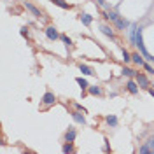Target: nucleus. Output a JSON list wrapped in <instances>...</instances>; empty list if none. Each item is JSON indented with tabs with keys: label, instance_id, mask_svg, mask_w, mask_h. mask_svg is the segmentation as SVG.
Wrapping results in <instances>:
<instances>
[{
	"label": "nucleus",
	"instance_id": "1",
	"mask_svg": "<svg viewBox=\"0 0 154 154\" xmlns=\"http://www.w3.org/2000/svg\"><path fill=\"white\" fill-rule=\"evenodd\" d=\"M46 37L49 38V40H56L60 35H58V32L54 26H49V28H46Z\"/></svg>",
	"mask_w": 154,
	"mask_h": 154
},
{
	"label": "nucleus",
	"instance_id": "2",
	"mask_svg": "<svg viewBox=\"0 0 154 154\" xmlns=\"http://www.w3.org/2000/svg\"><path fill=\"white\" fill-rule=\"evenodd\" d=\"M114 23H116V26H117L119 30H125V28H128V26L131 25V23H130L128 19H123V18H117V19L114 21Z\"/></svg>",
	"mask_w": 154,
	"mask_h": 154
},
{
	"label": "nucleus",
	"instance_id": "3",
	"mask_svg": "<svg viewBox=\"0 0 154 154\" xmlns=\"http://www.w3.org/2000/svg\"><path fill=\"white\" fill-rule=\"evenodd\" d=\"M25 7H26V9H28L30 12L33 14V16H37V18H40V16H42V14H40V11H38L37 7L33 5V4H30V2H25Z\"/></svg>",
	"mask_w": 154,
	"mask_h": 154
},
{
	"label": "nucleus",
	"instance_id": "4",
	"mask_svg": "<svg viewBox=\"0 0 154 154\" xmlns=\"http://www.w3.org/2000/svg\"><path fill=\"white\" fill-rule=\"evenodd\" d=\"M137 82L140 84V88H149V79L142 74H137Z\"/></svg>",
	"mask_w": 154,
	"mask_h": 154
},
{
	"label": "nucleus",
	"instance_id": "5",
	"mask_svg": "<svg viewBox=\"0 0 154 154\" xmlns=\"http://www.w3.org/2000/svg\"><path fill=\"white\" fill-rule=\"evenodd\" d=\"M42 102H44L46 105H53V103L56 102V98H54V95H53V93H46V95L42 96Z\"/></svg>",
	"mask_w": 154,
	"mask_h": 154
},
{
	"label": "nucleus",
	"instance_id": "6",
	"mask_svg": "<svg viewBox=\"0 0 154 154\" xmlns=\"http://www.w3.org/2000/svg\"><path fill=\"white\" fill-rule=\"evenodd\" d=\"M65 140H67V142H74V140H75V130H74L72 126L68 128V131L65 133Z\"/></svg>",
	"mask_w": 154,
	"mask_h": 154
},
{
	"label": "nucleus",
	"instance_id": "7",
	"mask_svg": "<svg viewBox=\"0 0 154 154\" xmlns=\"http://www.w3.org/2000/svg\"><path fill=\"white\" fill-rule=\"evenodd\" d=\"M126 86H128V91H130V93H133V95L138 93V86H137V82H135V81H128V84H126Z\"/></svg>",
	"mask_w": 154,
	"mask_h": 154
},
{
	"label": "nucleus",
	"instance_id": "8",
	"mask_svg": "<svg viewBox=\"0 0 154 154\" xmlns=\"http://www.w3.org/2000/svg\"><path fill=\"white\" fill-rule=\"evenodd\" d=\"M72 117H74V121H75V123H81V125H84V123H86V117L81 114V112H74Z\"/></svg>",
	"mask_w": 154,
	"mask_h": 154
},
{
	"label": "nucleus",
	"instance_id": "9",
	"mask_svg": "<svg viewBox=\"0 0 154 154\" xmlns=\"http://www.w3.org/2000/svg\"><path fill=\"white\" fill-rule=\"evenodd\" d=\"M79 19H81V21H82V25H91V21H93V16H89V14H81V16H79Z\"/></svg>",
	"mask_w": 154,
	"mask_h": 154
},
{
	"label": "nucleus",
	"instance_id": "10",
	"mask_svg": "<svg viewBox=\"0 0 154 154\" xmlns=\"http://www.w3.org/2000/svg\"><path fill=\"white\" fill-rule=\"evenodd\" d=\"M100 30H102V33H103V35H107V37H114V32L110 30V26L102 25V26H100Z\"/></svg>",
	"mask_w": 154,
	"mask_h": 154
},
{
	"label": "nucleus",
	"instance_id": "11",
	"mask_svg": "<svg viewBox=\"0 0 154 154\" xmlns=\"http://www.w3.org/2000/svg\"><path fill=\"white\" fill-rule=\"evenodd\" d=\"M131 60H133L137 65H144V58H142V54H138V53L131 54Z\"/></svg>",
	"mask_w": 154,
	"mask_h": 154
},
{
	"label": "nucleus",
	"instance_id": "12",
	"mask_svg": "<svg viewBox=\"0 0 154 154\" xmlns=\"http://www.w3.org/2000/svg\"><path fill=\"white\" fill-rule=\"evenodd\" d=\"M79 70H81V72H82L84 75H93V70H91V68L88 67V65H82V63H81V67H79Z\"/></svg>",
	"mask_w": 154,
	"mask_h": 154
},
{
	"label": "nucleus",
	"instance_id": "13",
	"mask_svg": "<svg viewBox=\"0 0 154 154\" xmlns=\"http://www.w3.org/2000/svg\"><path fill=\"white\" fill-rule=\"evenodd\" d=\"M53 4H56L58 7H61V9H70V5H68L65 0H51Z\"/></svg>",
	"mask_w": 154,
	"mask_h": 154
},
{
	"label": "nucleus",
	"instance_id": "14",
	"mask_svg": "<svg viewBox=\"0 0 154 154\" xmlns=\"http://www.w3.org/2000/svg\"><path fill=\"white\" fill-rule=\"evenodd\" d=\"M105 18H107V19H110V21H116V19L119 18V16H117V12H116V11H109V12L105 14Z\"/></svg>",
	"mask_w": 154,
	"mask_h": 154
},
{
	"label": "nucleus",
	"instance_id": "15",
	"mask_svg": "<svg viewBox=\"0 0 154 154\" xmlns=\"http://www.w3.org/2000/svg\"><path fill=\"white\" fill-rule=\"evenodd\" d=\"M77 84L81 86V89H86V88L89 86V84H88V82L84 81V79H82V77H77Z\"/></svg>",
	"mask_w": 154,
	"mask_h": 154
},
{
	"label": "nucleus",
	"instance_id": "16",
	"mask_svg": "<svg viewBox=\"0 0 154 154\" xmlns=\"http://www.w3.org/2000/svg\"><path fill=\"white\" fill-rule=\"evenodd\" d=\"M123 74H125V75H128V77H137V72H133V70H131V68H123Z\"/></svg>",
	"mask_w": 154,
	"mask_h": 154
},
{
	"label": "nucleus",
	"instance_id": "17",
	"mask_svg": "<svg viewBox=\"0 0 154 154\" xmlns=\"http://www.w3.org/2000/svg\"><path fill=\"white\" fill-rule=\"evenodd\" d=\"M107 123L110 126H116L117 125V117H116V116H107Z\"/></svg>",
	"mask_w": 154,
	"mask_h": 154
},
{
	"label": "nucleus",
	"instance_id": "18",
	"mask_svg": "<svg viewBox=\"0 0 154 154\" xmlns=\"http://www.w3.org/2000/svg\"><path fill=\"white\" fill-rule=\"evenodd\" d=\"M89 93H91V95H100V93H102V89H100L98 86H91V88H89Z\"/></svg>",
	"mask_w": 154,
	"mask_h": 154
},
{
	"label": "nucleus",
	"instance_id": "19",
	"mask_svg": "<svg viewBox=\"0 0 154 154\" xmlns=\"http://www.w3.org/2000/svg\"><path fill=\"white\" fill-rule=\"evenodd\" d=\"M74 151V147H72V142H67V144L63 145V152H72Z\"/></svg>",
	"mask_w": 154,
	"mask_h": 154
},
{
	"label": "nucleus",
	"instance_id": "20",
	"mask_svg": "<svg viewBox=\"0 0 154 154\" xmlns=\"http://www.w3.org/2000/svg\"><path fill=\"white\" fill-rule=\"evenodd\" d=\"M123 60H125V63H126V61H130V60H131V54H130V53H128L126 49H123Z\"/></svg>",
	"mask_w": 154,
	"mask_h": 154
},
{
	"label": "nucleus",
	"instance_id": "21",
	"mask_svg": "<svg viewBox=\"0 0 154 154\" xmlns=\"http://www.w3.org/2000/svg\"><path fill=\"white\" fill-rule=\"evenodd\" d=\"M142 67L145 68V72H149V74H154V68H152V65H149V63H144Z\"/></svg>",
	"mask_w": 154,
	"mask_h": 154
},
{
	"label": "nucleus",
	"instance_id": "22",
	"mask_svg": "<svg viewBox=\"0 0 154 154\" xmlns=\"http://www.w3.org/2000/svg\"><path fill=\"white\" fill-rule=\"evenodd\" d=\"M140 152H142V154H149V152H151V147H149V145H144V147H140Z\"/></svg>",
	"mask_w": 154,
	"mask_h": 154
},
{
	"label": "nucleus",
	"instance_id": "23",
	"mask_svg": "<svg viewBox=\"0 0 154 154\" xmlns=\"http://www.w3.org/2000/svg\"><path fill=\"white\" fill-rule=\"evenodd\" d=\"M61 40H63V42H65L67 46H70V44H72V40H70V38H68L67 35H61Z\"/></svg>",
	"mask_w": 154,
	"mask_h": 154
},
{
	"label": "nucleus",
	"instance_id": "24",
	"mask_svg": "<svg viewBox=\"0 0 154 154\" xmlns=\"http://www.w3.org/2000/svg\"><path fill=\"white\" fill-rule=\"evenodd\" d=\"M19 33H21L23 37H28V30H26V28H21V30H19Z\"/></svg>",
	"mask_w": 154,
	"mask_h": 154
},
{
	"label": "nucleus",
	"instance_id": "25",
	"mask_svg": "<svg viewBox=\"0 0 154 154\" xmlns=\"http://www.w3.org/2000/svg\"><path fill=\"white\" fill-rule=\"evenodd\" d=\"M147 145L151 147V151H154V137L151 138V140H149V142H147Z\"/></svg>",
	"mask_w": 154,
	"mask_h": 154
},
{
	"label": "nucleus",
	"instance_id": "26",
	"mask_svg": "<svg viewBox=\"0 0 154 154\" xmlns=\"http://www.w3.org/2000/svg\"><path fill=\"white\" fill-rule=\"evenodd\" d=\"M96 2H98L100 5H105V0H96Z\"/></svg>",
	"mask_w": 154,
	"mask_h": 154
},
{
	"label": "nucleus",
	"instance_id": "27",
	"mask_svg": "<svg viewBox=\"0 0 154 154\" xmlns=\"http://www.w3.org/2000/svg\"><path fill=\"white\" fill-rule=\"evenodd\" d=\"M149 61H152V63H154V56H151V60H149Z\"/></svg>",
	"mask_w": 154,
	"mask_h": 154
},
{
	"label": "nucleus",
	"instance_id": "28",
	"mask_svg": "<svg viewBox=\"0 0 154 154\" xmlns=\"http://www.w3.org/2000/svg\"><path fill=\"white\" fill-rule=\"evenodd\" d=\"M151 95H152V98H154V91H152V89H151Z\"/></svg>",
	"mask_w": 154,
	"mask_h": 154
},
{
	"label": "nucleus",
	"instance_id": "29",
	"mask_svg": "<svg viewBox=\"0 0 154 154\" xmlns=\"http://www.w3.org/2000/svg\"><path fill=\"white\" fill-rule=\"evenodd\" d=\"M152 152H154V151H152Z\"/></svg>",
	"mask_w": 154,
	"mask_h": 154
}]
</instances>
